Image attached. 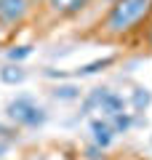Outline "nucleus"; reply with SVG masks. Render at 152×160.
Masks as SVG:
<instances>
[{"label":"nucleus","instance_id":"f257e3e1","mask_svg":"<svg viewBox=\"0 0 152 160\" xmlns=\"http://www.w3.org/2000/svg\"><path fill=\"white\" fill-rule=\"evenodd\" d=\"M152 13V0H115L101 22L104 38H125Z\"/></svg>","mask_w":152,"mask_h":160},{"label":"nucleus","instance_id":"f03ea898","mask_svg":"<svg viewBox=\"0 0 152 160\" xmlns=\"http://www.w3.org/2000/svg\"><path fill=\"white\" fill-rule=\"evenodd\" d=\"M6 112H8V118H11L16 126H24V128H38V126H43L45 118H48L45 109L38 107V104H35L32 99H27V96L13 99L6 107Z\"/></svg>","mask_w":152,"mask_h":160},{"label":"nucleus","instance_id":"7ed1b4c3","mask_svg":"<svg viewBox=\"0 0 152 160\" xmlns=\"http://www.w3.org/2000/svg\"><path fill=\"white\" fill-rule=\"evenodd\" d=\"M29 0H0V24L19 27L29 16Z\"/></svg>","mask_w":152,"mask_h":160},{"label":"nucleus","instance_id":"20e7f679","mask_svg":"<svg viewBox=\"0 0 152 160\" xmlns=\"http://www.w3.org/2000/svg\"><path fill=\"white\" fill-rule=\"evenodd\" d=\"M91 0H48L45 6H48V11L53 13V16H75V13H80L83 8H88Z\"/></svg>","mask_w":152,"mask_h":160},{"label":"nucleus","instance_id":"39448f33","mask_svg":"<svg viewBox=\"0 0 152 160\" xmlns=\"http://www.w3.org/2000/svg\"><path fill=\"white\" fill-rule=\"evenodd\" d=\"M99 112H101V115H107V118L112 120L115 115L125 112V99L120 96V93H115V91H107V96L101 99V107H99Z\"/></svg>","mask_w":152,"mask_h":160},{"label":"nucleus","instance_id":"423d86ee","mask_svg":"<svg viewBox=\"0 0 152 160\" xmlns=\"http://www.w3.org/2000/svg\"><path fill=\"white\" fill-rule=\"evenodd\" d=\"M91 131H94V142H96V147H109V142H112V136H115V131H112V126H109L107 120H91Z\"/></svg>","mask_w":152,"mask_h":160},{"label":"nucleus","instance_id":"0eeeda50","mask_svg":"<svg viewBox=\"0 0 152 160\" xmlns=\"http://www.w3.org/2000/svg\"><path fill=\"white\" fill-rule=\"evenodd\" d=\"M109 64H115V56L94 59V62H88V64H83V67H78L72 75H78V78H85V75H96V72H101V69H107Z\"/></svg>","mask_w":152,"mask_h":160},{"label":"nucleus","instance_id":"6e6552de","mask_svg":"<svg viewBox=\"0 0 152 160\" xmlns=\"http://www.w3.org/2000/svg\"><path fill=\"white\" fill-rule=\"evenodd\" d=\"M24 78H27V72H24L19 64H6V67L0 69V80L8 83V86H16V83H22Z\"/></svg>","mask_w":152,"mask_h":160},{"label":"nucleus","instance_id":"1a4fd4ad","mask_svg":"<svg viewBox=\"0 0 152 160\" xmlns=\"http://www.w3.org/2000/svg\"><path fill=\"white\" fill-rule=\"evenodd\" d=\"M107 91L109 88H94V91L85 96V102H83V109H80V115H88L91 109H99L101 107V99L107 96Z\"/></svg>","mask_w":152,"mask_h":160},{"label":"nucleus","instance_id":"9d476101","mask_svg":"<svg viewBox=\"0 0 152 160\" xmlns=\"http://www.w3.org/2000/svg\"><path fill=\"white\" fill-rule=\"evenodd\" d=\"M80 86H75V83H64V86H56L53 88V99H59V102H72V99H80Z\"/></svg>","mask_w":152,"mask_h":160},{"label":"nucleus","instance_id":"9b49d317","mask_svg":"<svg viewBox=\"0 0 152 160\" xmlns=\"http://www.w3.org/2000/svg\"><path fill=\"white\" fill-rule=\"evenodd\" d=\"M149 102H152V96H149V91H147V88H134L131 104H134V109H136V112H144V109L149 107Z\"/></svg>","mask_w":152,"mask_h":160},{"label":"nucleus","instance_id":"f8f14e48","mask_svg":"<svg viewBox=\"0 0 152 160\" xmlns=\"http://www.w3.org/2000/svg\"><path fill=\"white\" fill-rule=\"evenodd\" d=\"M109 126H112V131H115V133H125V131L131 128V115H128V112H120V115H115Z\"/></svg>","mask_w":152,"mask_h":160},{"label":"nucleus","instance_id":"ddd939ff","mask_svg":"<svg viewBox=\"0 0 152 160\" xmlns=\"http://www.w3.org/2000/svg\"><path fill=\"white\" fill-rule=\"evenodd\" d=\"M29 53H32V46H16V48L8 51V59H11V62H22V59H27Z\"/></svg>","mask_w":152,"mask_h":160},{"label":"nucleus","instance_id":"4468645a","mask_svg":"<svg viewBox=\"0 0 152 160\" xmlns=\"http://www.w3.org/2000/svg\"><path fill=\"white\" fill-rule=\"evenodd\" d=\"M13 139H16V128L0 123V144H8V142H13Z\"/></svg>","mask_w":152,"mask_h":160},{"label":"nucleus","instance_id":"2eb2a0df","mask_svg":"<svg viewBox=\"0 0 152 160\" xmlns=\"http://www.w3.org/2000/svg\"><path fill=\"white\" fill-rule=\"evenodd\" d=\"M147 46L152 48V22H149V27H147Z\"/></svg>","mask_w":152,"mask_h":160},{"label":"nucleus","instance_id":"dca6fc26","mask_svg":"<svg viewBox=\"0 0 152 160\" xmlns=\"http://www.w3.org/2000/svg\"><path fill=\"white\" fill-rule=\"evenodd\" d=\"M43 3H48V0H29V6H43Z\"/></svg>","mask_w":152,"mask_h":160},{"label":"nucleus","instance_id":"f3484780","mask_svg":"<svg viewBox=\"0 0 152 160\" xmlns=\"http://www.w3.org/2000/svg\"><path fill=\"white\" fill-rule=\"evenodd\" d=\"M6 147H8V144H0V155H3V152H6Z\"/></svg>","mask_w":152,"mask_h":160},{"label":"nucleus","instance_id":"a211bd4d","mask_svg":"<svg viewBox=\"0 0 152 160\" xmlns=\"http://www.w3.org/2000/svg\"><path fill=\"white\" fill-rule=\"evenodd\" d=\"M109 3H115V0H109Z\"/></svg>","mask_w":152,"mask_h":160}]
</instances>
